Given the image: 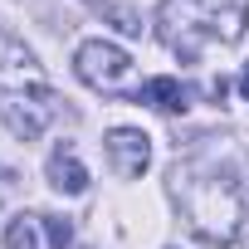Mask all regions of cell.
<instances>
[{
    "label": "cell",
    "instance_id": "cell-1",
    "mask_svg": "<svg viewBox=\"0 0 249 249\" xmlns=\"http://www.w3.org/2000/svg\"><path fill=\"white\" fill-rule=\"evenodd\" d=\"M171 196L181 200L191 230L210 244H230L244 220V186L215 161H186L171 171Z\"/></svg>",
    "mask_w": 249,
    "mask_h": 249
},
{
    "label": "cell",
    "instance_id": "cell-2",
    "mask_svg": "<svg viewBox=\"0 0 249 249\" xmlns=\"http://www.w3.org/2000/svg\"><path fill=\"white\" fill-rule=\"evenodd\" d=\"M244 30H249L244 0H161L157 10L161 44L186 64H196L210 44H234Z\"/></svg>",
    "mask_w": 249,
    "mask_h": 249
},
{
    "label": "cell",
    "instance_id": "cell-3",
    "mask_svg": "<svg viewBox=\"0 0 249 249\" xmlns=\"http://www.w3.org/2000/svg\"><path fill=\"white\" fill-rule=\"evenodd\" d=\"M0 117H5V127L15 137H25V142H35L59 117V98H54L44 69L10 35H0Z\"/></svg>",
    "mask_w": 249,
    "mask_h": 249
},
{
    "label": "cell",
    "instance_id": "cell-4",
    "mask_svg": "<svg viewBox=\"0 0 249 249\" xmlns=\"http://www.w3.org/2000/svg\"><path fill=\"white\" fill-rule=\"evenodd\" d=\"M73 69H78V78H83L93 93H107V98H137V93H142L132 54L117 49V44H107V39H88V44H78Z\"/></svg>",
    "mask_w": 249,
    "mask_h": 249
},
{
    "label": "cell",
    "instance_id": "cell-5",
    "mask_svg": "<svg viewBox=\"0 0 249 249\" xmlns=\"http://www.w3.org/2000/svg\"><path fill=\"white\" fill-rule=\"evenodd\" d=\"M103 147H107V161H112V171L117 176H142L147 171V161H152V137L147 132H137V127H112L107 137H103Z\"/></svg>",
    "mask_w": 249,
    "mask_h": 249
},
{
    "label": "cell",
    "instance_id": "cell-6",
    "mask_svg": "<svg viewBox=\"0 0 249 249\" xmlns=\"http://www.w3.org/2000/svg\"><path fill=\"white\" fill-rule=\"evenodd\" d=\"M49 186L64 191V196L88 191V171H83V161H78V152H73L69 142H59V147L49 152Z\"/></svg>",
    "mask_w": 249,
    "mask_h": 249
},
{
    "label": "cell",
    "instance_id": "cell-7",
    "mask_svg": "<svg viewBox=\"0 0 249 249\" xmlns=\"http://www.w3.org/2000/svg\"><path fill=\"white\" fill-rule=\"evenodd\" d=\"M137 103H147V107H157V112H186V107H191V88H186L181 78L161 73V78H147V83H142Z\"/></svg>",
    "mask_w": 249,
    "mask_h": 249
},
{
    "label": "cell",
    "instance_id": "cell-8",
    "mask_svg": "<svg viewBox=\"0 0 249 249\" xmlns=\"http://www.w3.org/2000/svg\"><path fill=\"white\" fill-rule=\"evenodd\" d=\"M83 5H93L98 15H107L122 35H142V15H137L132 5H122V0H83Z\"/></svg>",
    "mask_w": 249,
    "mask_h": 249
},
{
    "label": "cell",
    "instance_id": "cell-9",
    "mask_svg": "<svg viewBox=\"0 0 249 249\" xmlns=\"http://www.w3.org/2000/svg\"><path fill=\"white\" fill-rule=\"evenodd\" d=\"M5 249H35V225H30L25 215L10 220V230H5Z\"/></svg>",
    "mask_w": 249,
    "mask_h": 249
},
{
    "label": "cell",
    "instance_id": "cell-10",
    "mask_svg": "<svg viewBox=\"0 0 249 249\" xmlns=\"http://www.w3.org/2000/svg\"><path fill=\"white\" fill-rule=\"evenodd\" d=\"M44 234H49L54 249H69V244H73V225H69L64 215H44Z\"/></svg>",
    "mask_w": 249,
    "mask_h": 249
},
{
    "label": "cell",
    "instance_id": "cell-11",
    "mask_svg": "<svg viewBox=\"0 0 249 249\" xmlns=\"http://www.w3.org/2000/svg\"><path fill=\"white\" fill-rule=\"evenodd\" d=\"M15 191H20V186H15V171H5V166H0V205H5Z\"/></svg>",
    "mask_w": 249,
    "mask_h": 249
},
{
    "label": "cell",
    "instance_id": "cell-12",
    "mask_svg": "<svg viewBox=\"0 0 249 249\" xmlns=\"http://www.w3.org/2000/svg\"><path fill=\"white\" fill-rule=\"evenodd\" d=\"M239 93H244V103H249V64H244V73H239Z\"/></svg>",
    "mask_w": 249,
    "mask_h": 249
}]
</instances>
